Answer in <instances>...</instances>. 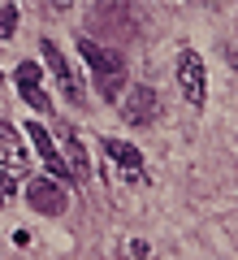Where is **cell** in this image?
<instances>
[{"label":"cell","instance_id":"6da1fadb","mask_svg":"<svg viewBox=\"0 0 238 260\" xmlns=\"http://www.w3.org/2000/svg\"><path fill=\"white\" fill-rule=\"evenodd\" d=\"M78 56H83V61L95 70V87H100L104 100H117V87L126 83V65H121V52H109V48H100L95 39L78 35Z\"/></svg>","mask_w":238,"mask_h":260},{"label":"cell","instance_id":"7a4b0ae2","mask_svg":"<svg viewBox=\"0 0 238 260\" xmlns=\"http://www.w3.org/2000/svg\"><path fill=\"white\" fill-rule=\"evenodd\" d=\"M22 178H30V156H26V148H22L18 130L0 121V182L18 186Z\"/></svg>","mask_w":238,"mask_h":260},{"label":"cell","instance_id":"3957f363","mask_svg":"<svg viewBox=\"0 0 238 260\" xmlns=\"http://www.w3.org/2000/svg\"><path fill=\"white\" fill-rule=\"evenodd\" d=\"M178 87H182V95H186V104H191V109H199V104L208 100L203 61H199V52H191V48H182V56H178Z\"/></svg>","mask_w":238,"mask_h":260},{"label":"cell","instance_id":"277c9868","mask_svg":"<svg viewBox=\"0 0 238 260\" xmlns=\"http://www.w3.org/2000/svg\"><path fill=\"white\" fill-rule=\"evenodd\" d=\"M26 204L44 217H61L65 213V182H56V178H26Z\"/></svg>","mask_w":238,"mask_h":260},{"label":"cell","instance_id":"5b68a950","mask_svg":"<svg viewBox=\"0 0 238 260\" xmlns=\"http://www.w3.org/2000/svg\"><path fill=\"white\" fill-rule=\"evenodd\" d=\"M121 117H126L130 126H152V121L160 117V95H156L152 87H130L126 100H121Z\"/></svg>","mask_w":238,"mask_h":260},{"label":"cell","instance_id":"8992f818","mask_svg":"<svg viewBox=\"0 0 238 260\" xmlns=\"http://www.w3.org/2000/svg\"><path fill=\"white\" fill-rule=\"evenodd\" d=\"M44 61H48V70L56 74V83H61L65 100H70V104H83V87H78V78L70 74V65H65V52L52 44V39H44Z\"/></svg>","mask_w":238,"mask_h":260},{"label":"cell","instance_id":"52a82bcc","mask_svg":"<svg viewBox=\"0 0 238 260\" xmlns=\"http://www.w3.org/2000/svg\"><path fill=\"white\" fill-rule=\"evenodd\" d=\"M65 169H70V178L74 182H87L91 178V156H87V148H83V139L78 135H65Z\"/></svg>","mask_w":238,"mask_h":260},{"label":"cell","instance_id":"ba28073f","mask_svg":"<svg viewBox=\"0 0 238 260\" xmlns=\"http://www.w3.org/2000/svg\"><path fill=\"white\" fill-rule=\"evenodd\" d=\"M104 152H109V156H113V165H117V169H126V174H139V165H143V156H139V148H134V143L109 139V143H104Z\"/></svg>","mask_w":238,"mask_h":260},{"label":"cell","instance_id":"9c48e42d","mask_svg":"<svg viewBox=\"0 0 238 260\" xmlns=\"http://www.w3.org/2000/svg\"><path fill=\"white\" fill-rule=\"evenodd\" d=\"M18 5H5V9H0V39H13V30H18Z\"/></svg>","mask_w":238,"mask_h":260},{"label":"cell","instance_id":"30bf717a","mask_svg":"<svg viewBox=\"0 0 238 260\" xmlns=\"http://www.w3.org/2000/svg\"><path fill=\"white\" fill-rule=\"evenodd\" d=\"M18 91H22V100H26L30 109H39V113H48V109H52V100H48V95L39 91V87H18Z\"/></svg>","mask_w":238,"mask_h":260},{"label":"cell","instance_id":"8fae6325","mask_svg":"<svg viewBox=\"0 0 238 260\" xmlns=\"http://www.w3.org/2000/svg\"><path fill=\"white\" fill-rule=\"evenodd\" d=\"M18 83L22 87H39V65L35 61H22L18 65Z\"/></svg>","mask_w":238,"mask_h":260},{"label":"cell","instance_id":"7c38bea8","mask_svg":"<svg viewBox=\"0 0 238 260\" xmlns=\"http://www.w3.org/2000/svg\"><path fill=\"white\" fill-rule=\"evenodd\" d=\"M130 256L143 260V256H147V243H143V239H134V243H130Z\"/></svg>","mask_w":238,"mask_h":260},{"label":"cell","instance_id":"4fadbf2b","mask_svg":"<svg viewBox=\"0 0 238 260\" xmlns=\"http://www.w3.org/2000/svg\"><path fill=\"white\" fill-rule=\"evenodd\" d=\"M9 195H13V186H9V182H0V204H5Z\"/></svg>","mask_w":238,"mask_h":260}]
</instances>
